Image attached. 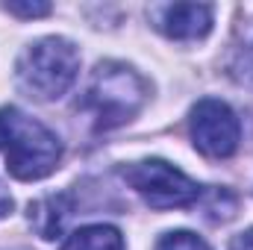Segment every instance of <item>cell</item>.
Returning <instances> with one entry per match:
<instances>
[{
  "instance_id": "cell-1",
  "label": "cell",
  "mask_w": 253,
  "mask_h": 250,
  "mask_svg": "<svg viewBox=\"0 0 253 250\" xmlns=\"http://www.w3.org/2000/svg\"><path fill=\"white\" fill-rule=\"evenodd\" d=\"M0 150L6 156L9 174L24 183L50 177L62 162L59 135L15 106L0 109Z\"/></svg>"
},
{
  "instance_id": "cell-2",
  "label": "cell",
  "mask_w": 253,
  "mask_h": 250,
  "mask_svg": "<svg viewBox=\"0 0 253 250\" xmlns=\"http://www.w3.org/2000/svg\"><path fill=\"white\" fill-rule=\"evenodd\" d=\"M147 94H150V85L132 65L106 59L91 71L83 109L91 112L97 129H115L141 112V106L147 103Z\"/></svg>"
},
{
  "instance_id": "cell-3",
  "label": "cell",
  "mask_w": 253,
  "mask_h": 250,
  "mask_svg": "<svg viewBox=\"0 0 253 250\" xmlns=\"http://www.w3.org/2000/svg\"><path fill=\"white\" fill-rule=\"evenodd\" d=\"M80 74V53L62 36H44L24 47L15 77L24 94L36 100H56L74 85Z\"/></svg>"
},
{
  "instance_id": "cell-4",
  "label": "cell",
  "mask_w": 253,
  "mask_h": 250,
  "mask_svg": "<svg viewBox=\"0 0 253 250\" xmlns=\"http://www.w3.org/2000/svg\"><path fill=\"white\" fill-rule=\"evenodd\" d=\"M121 177L135 188V194L150 209H186L191 203H197L203 194V188L189 174H183L180 168H174L165 159L132 162L121 168Z\"/></svg>"
},
{
  "instance_id": "cell-5",
  "label": "cell",
  "mask_w": 253,
  "mask_h": 250,
  "mask_svg": "<svg viewBox=\"0 0 253 250\" xmlns=\"http://www.w3.org/2000/svg\"><path fill=\"white\" fill-rule=\"evenodd\" d=\"M189 132L194 150L209 159L233 156L242 141V124H239L236 112L224 100H215V97L194 103L189 118Z\"/></svg>"
},
{
  "instance_id": "cell-6",
  "label": "cell",
  "mask_w": 253,
  "mask_h": 250,
  "mask_svg": "<svg viewBox=\"0 0 253 250\" xmlns=\"http://www.w3.org/2000/svg\"><path fill=\"white\" fill-rule=\"evenodd\" d=\"M212 15L215 9L209 3H162L150 9L153 27L174 42L203 39L212 30Z\"/></svg>"
},
{
  "instance_id": "cell-7",
  "label": "cell",
  "mask_w": 253,
  "mask_h": 250,
  "mask_svg": "<svg viewBox=\"0 0 253 250\" xmlns=\"http://www.w3.org/2000/svg\"><path fill=\"white\" fill-rule=\"evenodd\" d=\"M71 197L68 194H50L36 203H30V224L42 239H56L62 236L65 221L71 218Z\"/></svg>"
},
{
  "instance_id": "cell-8",
  "label": "cell",
  "mask_w": 253,
  "mask_h": 250,
  "mask_svg": "<svg viewBox=\"0 0 253 250\" xmlns=\"http://www.w3.org/2000/svg\"><path fill=\"white\" fill-rule=\"evenodd\" d=\"M62 250H124V236L109 224H88L65 239Z\"/></svg>"
},
{
  "instance_id": "cell-9",
  "label": "cell",
  "mask_w": 253,
  "mask_h": 250,
  "mask_svg": "<svg viewBox=\"0 0 253 250\" xmlns=\"http://www.w3.org/2000/svg\"><path fill=\"white\" fill-rule=\"evenodd\" d=\"M156 250H212L197 233H189V230H171L165 233L159 242H156Z\"/></svg>"
},
{
  "instance_id": "cell-10",
  "label": "cell",
  "mask_w": 253,
  "mask_h": 250,
  "mask_svg": "<svg viewBox=\"0 0 253 250\" xmlns=\"http://www.w3.org/2000/svg\"><path fill=\"white\" fill-rule=\"evenodd\" d=\"M6 12L18 15V18H42V15H50V3H24V0H12L6 3Z\"/></svg>"
},
{
  "instance_id": "cell-11",
  "label": "cell",
  "mask_w": 253,
  "mask_h": 250,
  "mask_svg": "<svg viewBox=\"0 0 253 250\" xmlns=\"http://www.w3.org/2000/svg\"><path fill=\"white\" fill-rule=\"evenodd\" d=\"M230 250H253V227L245 230V233H239V236L230 242Z\"/></svg>"
},
{
  "instance_id": "cell-12",
  "label": "cell",
  "mask_w": 253,
  "mask_h": 250,
  "mask_svg": "<svg viewBox=\"0 0 253 250\" xmlns=\"http://www.w3.org/2000/svg\"><path fill=\"white\" fill-rule=\"evenodd\" d=\"M12 206H15V200H12V194H9V188L3 186V180H0V221L12 212Z\"/></svg>"
}]
</instances>
